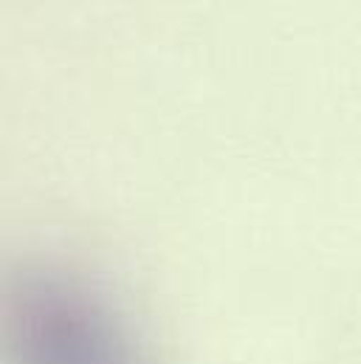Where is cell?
I'll use <instances>...</instances> for the list:
<instances>
[{"instance_id": "6da1fadb", "label": "cell", "mask_w": 361, "mask_h": 364, "mask_svg": "<svg viewBox=\"0 0 361 364\" xmlns=\"http://www.w3.org/2000/svg\"><path fill=\"white\" fill-rule=\"evenodd\" d=\"M9 348L14 364H147L113 302L88 277L57 266L11 282Z\"/></svg>"}]
</instances>
